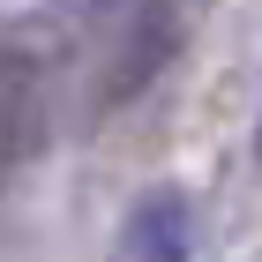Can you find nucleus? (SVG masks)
I'll use <instances>...</instances> for the list:
<instances>
[{
    "mask_svg": "<svg viewBox=\"0 0 262 262\" xmlns=\"http://www.w3.org/2000/svg\"><path fill=\"white\" fill-rule=\"evenodd\" d=\"M30 142H38V68L8 53L0 60V180L30 158Z\"/></svg>",
    "mask_w": 262,
    "mask_h": 262,
    "instance_id": "obj_2",
    "label": "nucleus"
},
{
    "mask_svg": "<svg viewBox=\"0 0 262 262\" xmlns=\"http://www.w3.org/2000/svg\"><path fill=\"white\" fill-rule=\"evenodd\" d=\"M255 158H262V120H255Z\"/></svg>",
    "mask_w": 262,
    "mask_h": 262,
    "instance_id": "obj_3",
    "label": "nucleus"
},
{
    "mask_svg": "<svg viewBox=\"0 0 262 262\" xmlns=\"http://www.w3.org/2000/svg\"><path fill=\"white\" fill-rule=\"evenodd\" d=\"M120 262H195V202L180 187H150L120 217V240H113Z\"/></svg>",
    "mask_w": 262,
    "mask_h": 262,
    "instance_id": "obj_1",
    "label": "nucleus"
}]
</instances>
